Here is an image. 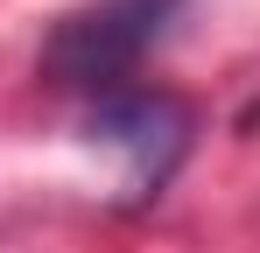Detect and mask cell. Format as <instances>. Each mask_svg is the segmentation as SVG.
Returning <instances> with one entry per match:
<instances>
[{"instance_id":"6da1fadb","label":"cell","mask_w":260,"mask_h":253,"mask_svg":"<svg viewBox=\"0 0 260 253\" xmlns=\"http://www.w3.org/2000/svg\"><path fill=\"white\" fill-rule=\"evenodd\" d=\"M169 14H176V0H99V7H78L49 36V71L63 84L113 91V78H127L155 49V36L169 28Z\"/></svg>"},{"instance_id":"7a4b0ae2","label":"cell","mask_w":260,"mask_h":253,"mask_svg":"<svg viewBox=\"0 0 260 253\" xmlns=\"http://www.w3.org/2000/svg\"><path fill=\"white\" fill-rule=\"evenodd\" d=\"M91 141L120 155V183L134 197L169 183V169L190 148V113L162 91H99L91 106Z\"/></svg>"}]
</instances>
